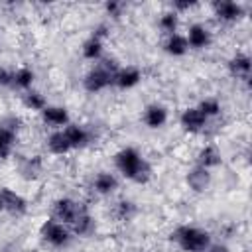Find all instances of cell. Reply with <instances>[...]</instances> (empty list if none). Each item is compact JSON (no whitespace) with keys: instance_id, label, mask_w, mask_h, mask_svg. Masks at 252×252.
Returning a JSON list of instances; mask_svg holds the SVG:
<instances>
[{"instance_id":"13","label":"cell","mask_w":252,"mask_h":252,"mask_svg":"<svg viewBox=\"0 0 252 252\" xmlns=\"http://www.w3.org/2000/svg\"><path fill=\"white\" fill-rule=\"evenodd\" d=\"M167 118H169L167 108H165L163 104H159V102H152V104H148V106L144 108V116H142L144 124H146L148 128H152V130H158V128L165 126Z\"/></svg>"},{"instance_id":"8","label":"cell","mask_w":252,"mask_h":252,"mask_svg":"<svg viewBox=\"0 0 252 252\" xmlns=\"http://www.w3.org/2000/svg\"><path fill=\"white\" fill-rule=\"evenodd\" d=\"M142 81V71L134 65H126V67H118L112 79V87L120 89V91H130L134 89L138 83Z\"/></svg>"},{"instance_id":"14","label":"cell","mask_w":252,"mask_h":252,"mask_svg":"<svg viewBox=\"0 0 252 252\" xmlns=\"http://www.w3.org/2000/svg\"><path fill=\"white\" fill-rule=\"evenodd\" d=\"M250 69H252V59L248 53H236L228 59V73L234 79L248 81L250 79Z\"/></svg>"},{"instance_id":"27","label":"cell","mask_w":252,"mask_h":252,"mask_svg":"<svg viewBox=\"0 0 252 252\" xmlns=\"http://www.w3.org/2000/svg\"><path fill=\"white\" fill-rule=\"evenodd\" d=\"M134 213H136V205L128 199H122L114 205V217L118 220H130L134 217Z\"/></svg>"},{"instance_id":"19","label":"cell","mask_w":252,"mask_h":252,"mask_svg":"<svg viewBox=\"0 0 252 252\" xmlns=\"http://www.w3.org/2000/svg\"><path fill=\"white\" fill-rule=\"evenodd\" d=\"M163 51L171 57H183L187 51H189V45H187V39L183 33H171L165 37L163 41Z\"/></svg>"},{"instance_id":"31","label":"cell","mask_w":252,"mask_h":252,"mask_svg":"<svg viewBox=\"0 0 252 252\" xmlns=\"http://www.w3.org/2000/svg\"><path fill=\"white\" fill-rule=\"evenodd\" d=\"M205 252H228V248L224 244H211Z\"/></svg>"},{"instance_id":"12","label":"cell","mask_w":252,"mask_h":252,"mask_svg":"<svg viewBox=\"0 0 252 252\" xmlns=\"http://www.w3.org/2000/svg\"><path fill=\"white\" fill-rule=\"evenodd\" d=\"M41 120L55 128V130H61L69 124V112L65 106H57V104H47L43 110H41Z\"/></svg>"},{"instance_id":"10","label":"cell","mask_w":252,"mask_h":252,"mask_svg":"<svg viewBox=\"0 0 252 252\" xmlns=\"http://www.w3.org/2000/svg\"><path fill=\"white\" fill-rule=\"evenodd\" d=\"M185 39H187V45L191 49H207L211 45V41H213L209 28L203 26V24H191L187 28Z\"/></svg>"},{"instance_id":"4","label":"cell","mask_w":252,"mask_h":252,"mask_svg":"<svg viewBox=\"0 0 252 252\" xmlns=\"http://www.w3.org/2000/svg\"><path fill=\"white\" fill-rule=\"evenodd\" d=\"M71 230L67 224L55 220V219H45L39 226V236L45 244H49L51 248H65L71 242Z\"/></svg>"},{"instance_id":"2","label":"cell","mask_w":252,"mask_h":252,"mask_svg":"<svg viewBox=\"0 0 252 252\" xmlns=\"http://www.w3.org/2000/svg\"><path fill=\"white\" fill-rule=\"evenodd\" d=\"M118 65L112 61V59H102V61H96L94 67H91L87 71V75L83 77V87L87 93L91 94H96V93H102L106 91L108 87H112V79H114V73H116Z\"/></svg>"},{"instance_id":"24","label":"cell","mask_w":252,"mask_h":252,"mask_svg":"<svg viewBox=\"0 0 252 252\" xmlns=\"http://www.w3.org/2000/svg\"><path fill=\"white\" fill-rule=\"evenodd\" d=\"M41 167H43L41 158H39V156H30V158H26V159L22 161L20 171H22V175H24L26 179H35V177L41 173Z\"/></svg>"},{"instance_id":"5","label":"cell","mask_w":252,"mask_h":252,"mask_svg":"<svg viewBox=\"0 0 252 252\" xmlns=\"http://www.w3.org/2000/svg\"><path fill=\"white\" fill-rule=\"evenodd\" d=\"M83 211H87L85 205H81V203L75 201L73 197H59V199L53 201L51 219H55V220H59V222L71 226V224L79 219V215H81Z\"/></svg>"},{"instance_id":"11","label":"cell","mask_w":252,"mask_h":252,"mask_svg":"<svg viewBox=\"0 0 252 252\" xmlns=\"http://www.w3.org/2000/svg\"><path fill=\"white\" fill-rule=\"evenodd\" d=\"M63 134H65V138H67L71 150H81V148H85V146L91 144V132H89V128H85L83 124H71V122H69V124L63 128Z\"/></svg>"},{"instance_id":"17","label":"cell","mask_w":252,"mask_h":252,"mask_svg":"<svg viewBox=\"0 0 252 252\" xmlns=\"http://www.w3.org/2000/svg\"><path fill=\"white\" fill-rule=\"evenodd\" d=\"M45 148H47V152L53 154V156H67L69 152H73L71 146H69V142H67V138H65V134H63V128H61V130H53V132L47 136Z\"/></svg>"},{"instance_id":"18","label":"cell","mask_w":252,"mask_h":252,"mask_svg":"<svg viewBox=\"0 0 252 252\" xmlns=\"http://www.w3.org/2000/svg\"><path fill=\"white\" fill-rule=\"evenodd\" d=\"M187 185H189V189H193L195 193L205 191V189L211 185V171H209V169H203V167H199V165H195V167L187 173Z\"/></svg>"},{"instance_id":"3","label":"cell","mask_w":252,"mask_h":252,"mask_svg":"<svg viewBox=\"0 0 252 252\" xmlns=\"http://www.w3.org/2000/svg\"><path fill=\"white\" fill-rule=\"evenodd\" d=\"M171 240L179 246L181 252H205L211 246V234L205 228L183 224L175 228L171 234Z\"/></svg>"},{"instance_id":"25","label":"cell","mask_w":252,"mask_h":252,"mask_svg":"<svg viewBox=\"0 0 252 252\" xmlns=\"http://www.w3.org/2000/svg\"><path fill=\"white\" fill-rule=\"evenodd\" d=\"M158 28L165 33V35H171V33H177V28H179V14H175L173 10L169 12H163L158 20Z\"/></svg>"},{"instance_id":"20","label":"cell","mask_w":252,"mask_h":252,"mask_svg":"<svg viewBox=\"0 0 252 252\" xmlns=\"http://www.w3.org/2000/svg\"><path fill=\"white\" fill-rule=\"evenodd\" d=\"M102 51H104V41L98 39V37H94V35H91L89 39H85L83 45H81V55L87 61H94V63L100 61Z\"/></svg>"},{"instance_id":"9","label":"cell","mask_w":252,"mask_h":252,"mask_svg":"<svg viewBox=\"0 0 252 252\" xmlns=\"http://www.w3.org/2000/svg\"><path fill=\"white\" fill-rule=\"evenodd\" d=\"M179 122H181V128L185 132H189V134H197V132L205 130V126H207V118L197 106L185 108L181 112V116H179Z\"/></svg>"},{"instance_id":"26","label":"cell","mask_w":252,"mask_h":252,"mask_svg":"<svg viewBox=\"0 0 252 252\" xmlns=\"http://www.w3.org/2000/svg\"><path fill=\"white\" fill-rule=\"evenodd\" d=\"M197 108L205 114V118H207V120H209V118L219 116V114H220V110H222V106H220L219 98H215V96H207V98H203V100L197 104Z\"/></svg>"},{"instance_id":"1","label":"cell","mask_w":252,"mask_h":252,"mask_svg":"<svg viewBox=\"0 0 252 252\" xmlns=\"http://www.w3.org/2000/svg\"><path fill=\"white\" fill-rule=\"evenodd\" d=\"M114 165L124 179L134 181V183H148V179L152 175L150 163L132 146H126L114 154Z\"/></svg>"},{"instance_id":"6","label":"cell","mask_w":252,"mask_h":252,"mask_svg":"<svg viewBox=\"0 0 252 252\" xmlns=\"http://www.w3.org/2000/svg\"><path fill=\"white\" fill-rule=\"evenodd\" d=\"M0 213L10 217H22L28 213V201L10 187H0Z\"/></svg>"},{"instance_id":"16","label":"cell","mask_w":252,"mask_h":252,"mask_svg":"<svg viewBox=\"0 0 252 252\" xmlns=\"http://www.w3.org/2000/svg\"><path fill=\"white\" fill-rule=\"evenodd\" d=\"M93 189H94V193H98L102 197L112 195L118 189V177L110 171H98L93 179Z\"/></svg>"},{"instance_id":"28","label":"cell","mask_w":252,"mask_h":252,"mask_svg":"<svg viewBox=\"0 0 252 252\" xmlns=\"http://www.w3.org/2000/svg\"><path fill=\"white\" fill-rule=\"evenodd\" d=\"M104 10H106V14H108V16L118 18V16L122 14V10H124V4H122V2L112 0V2H106V4H104Z\"/></svg>"},{"instance_id":"7","label":"cell","mask_w":252,"mask_h":252,"mask_svg":"<svg viewBox=\"0 0 252 252\" xmlns=\"http://www.w3.org/2000/svg\"><path fill=\"white\" fill-rule=\"evenodd\" d=\"M215 16L219 22L222 24H234L244 16V8L240 2H232V0H220L213 4Z\"/></svg>"},{"instance_id":"15","label":"cell","mask_w":252,"mask_h":252,"mask_svg":"<svg viewBox=\"0 0 252 252\" xmlns=\"http://www.w3.org/2000/svg\"><path fill=\"white\" fill-rule=\"evenodd\" d=\"M220 163H222V156H220V150L215 144H205L197 152V165L199 167L211 171L213 167H219Z\"/></svg>"},{"instance_id":"23","label":"cell","mask_w":252,"mask_h":252,"mask_svg":"<svg viewBox=\"0 0 252 252\" xmlns=\"http://www.w3.org/2000/svg\"><path fill=\"white\" fill-rule=\"evenodd\" d=\"M22 104L28 108V110H35V112H41L45 106H47V98L39 93V91H26L24 96H22Z\"/></svg>"},{"instance_id":"21","label":"cell","mask_w":252,"mask_h":252,"mask_svg":"<svg viewBox=\"0 0 252 252\" xmlns=\"http://www.w3.org/2000/svg\"><path fill=\"white\" fill-rule=\"evenodd\" d=\"M94 228H96V222H94V219L91 217L89 211H83V213L79 215V219L69 226V230H71L75 236H89V234L94 232Z\"/></svg>"},{"instance_id":"30","label":"cell","mask_w":252,"mask_h":252,"mask_svg":"<svg viewBox=\"0 0 252 252\" xmlns=\"http://www.w3.org/2000/svg\"><path fill=\"white\" fill-rule=\"evenodd\" d=\"M197 6V2H187V0H175L173 2V12L175 14H181V12H187V10H191V8H195Z\"/></svg>"},{"instance_id":"29","label":"cell","mask_w":252,"mask_h":252,"mask_svg":"<svg viewBox=\"0 0 252 252\" xmlns=\"http://www.w3.org/2000/svg\"><path fill=\"white\" fill-rule=\"evenodd\" d=\"M12 83H14V71L0 65V87L6 89V87H12Z\"/></svg>"},{"instance_id":"22","label":"cell","mask_w":252,"mask_h":252,"mask_svg":"<svg viewBox=\"0 0 252 252\" xmlns=\"http://www.w3.org/2000/svg\"><path fill=\"white\" fill-rule=\"evenodd\" d=\"M35 83V71L32 67H20L14 71V83L12 87L14 89H20V91H30Z\"/></svg>"}]
</instances>
